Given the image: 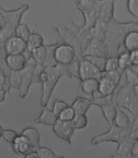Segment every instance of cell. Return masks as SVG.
<instances>
[{
  "label": "cell",
  "instance_id": "obj_1",
  "mask_svg": "<svg viewBox=\"0 0 138 158\" xmlns=\"http://www.w3.org/2000/svg\"><path fill=\"white\" fill-rule=\"evenodd\" d=\"M46 77L42 81V93H41L40 105L42 107L46 106L51 99L55 86L61 77L70 78L67 65L57 64L55 66L46 67Z\"/></svg>",
  "mask_w": 138,
  "mask_h": 158
},
{
  "label": "cell",
  "instance_id": "obj_2",
  "mask_svg": "<svg viewBox=\"0 0 138 158\" xmlns=\"http://www.w3.org/2000/svg\"><path fill=\"white\" fill-rule=\"evenodd\" d=\"M114 102L116 106L129 111L134 119L138 113V98L133 90V86L120 81L114 92Z\"/></svg>",
  "mask_w": 138,
  "mask_h": 158
},
{
  "label": "cell",
  "instance_id": "obj_3",
  "mask_svg": "<svg viewBox=\"0 0 138 158\" xmlns=\"http://www.w3.org/2000/svg\"><path fill=\"white\" fill-rule=\"evenodd\" d=\"M28 4H23L16 9L7 10L0 5V12L3 15L5 24L0 30V42L5 43L8 38L15 35L17 26L20 24L23 15L28 10Z\"/></svg>",
  "mask_w": 138,
  "mask_h": 158
},
{
  "label": "cell",
  "instance_id": "obj_4",
  "mask_svg": "<svg viewBox=\"0 0 138 158\" xmlns=\"http://www.w3.org/2000/svg\"><path fill=\"white\" fill-rule=\"evenodd\" d=\"M75 4L84 18V25L78 28L81 31L90 30L98 20L99 2L97 0H77Z\"/></svg>",
  "mask_w": 138,
  "mask_h": 158
},
{
  "label": "cell",
  "instance_id": "obj_5",
  "mask_svg": "<svg viewBox=\"0 0 138 158\" xmlns=\"http://www.w3.org/2000/svg\"><path fill=\"white\" fill-rule=\"evenodd\" d=\"M131 127L120 128L115 124L110 125V128L107 132L97 135L90 140V144L93 146L100 144L104 142H114L119 144L126 137L131 135Z\"/></svg>",
  "mask_w": 138,
  "mask_h": 158
},
{
  "label": "cell",
  "instance_id": "obj_6",
  "mask_svg": "<svg viewBox=\"0 0 138 158\" xmlns=\"http://www.w3.org/2000/svg\"><path fill=\"white\" fill-rule=\"evenodd\" d=\"M54 57L56 62L61 65H68L77 59L74 48L68 44H57L54 49Z\"/></svg>",
  "mask_w": 138,
  "mask_h": 158
},
{
  "label": "cell",
  "instance_id": "obj_7",
  "mask_svg": "<svg viewBox=\"0 0 138 158\" xmlns=\"http://www.w3.org/2000/svg\"><path fill=\"white\" fill-rule=\"evenodd\" d=\"M75 130V128L72 121H62L57 119L52 126V131L55 135L69 145Z\"/></svg>",
  "mask_w": 138,
  "mask_h": 158
},
{
  "label": "cell",
  "instance_id": "obj_8",
  "mask_svg": "<svg viewBox=\"0 0 138 158\" xmlns=\"http://www.w3.org/2000/svg\"><path fill=\"white\" fill-rule=\"evenodd\" d=\"M36 63L30 64L27 61V65L21 71V82L19 88V97L20 99H24L29 89L33 83V71Z\"/></svg>",
  "mask_w": 138,
  "mask_h": 158
},
{
  "label": "cell",
  "instance_id": "obj_9",
  "mask_svg": "<svg viewBox=\"0 0 138 158\" xmlns=\"http://www.w3.org/2000/svg\"><path fill=\"white\" fill-rule=\"evenodd\" d=\"M104 73L84 58H82L79 61V80H80L89 78H95L99 80L102 77Z\"/></svg>",
  "mask_w": 138,
  "mask_h": 158
},
{
  "label": "cell",
  "instance_id": "obj_10",
  "mask_svg": "<svg viewBox=\"0 0 138 158\" xmlns=\"http://www.w3.org/2000/svg\"><path fill=\"white\" fill-rule=\"evenodd\" d=\"M84 55L108 57V49L107 44L103 40L91 38L83 52V56Z\"/></svg>",
  "mask_w": 138,
  "mask_h": 158
},
{
  "label": "cell",
  "instance_id": "obj_11",
  "mask_svg": "<svg viewBox=\"0 0 138 158\" xmlns=\"http://www.w3.org/2000/svg\"><path fill=\"white\" fill-rule=\"evenodd\" d=\"M12 148L15 153L26 157L32 152L36 151L37 146L31 144L24 136L20 134L12 144Z\"/></svg>",
  "mask_w": 138,
  "mask_h": 158
},
{
  "label": "cell",
  "instance_id": "obj_12",
  "mask_svg": "<svg viewBox=\"0 0 138 158\" xmlns=\"http://www.w3.org/2000/svg\"><path fill=\"white\" fill-rule=\"evenodd\" d=\"M27 48L26 42L16 35H13L6 41L5 50L8 55L22 54Z\"/></svg>",
  "mask_w": 138,
  "mask_h": 158
},
{
  "label": "cell",
  "instance_id": "obj_13",
  "mask_svg": "<svg viewBox=\"0 0 138 158\" xmlns=\"http://www.w3.org/2000/svg\"><path fill=\"white\" fill-rule=\"evenodd\" d=\"M115 0H104L99 2V17L98 21L108 24L114 18Z\"/></svg>",
  "mask_w": 138,
  "mask_h": 158
},
{
  "label": "cell",
  "instance_id": "obj_14",
  "mask_svg": "<svg viewBox=\"0 0 138 158\" xmlns=\"http://www.w3.org/2000/svg\"><path fill=\"white\" fill-rule=\"evenodd\" d=\"M136 139L131 135L126 137L119 143L117 150L111 154V157L114 158L131 157V149Z\"/></svg>",
  "mask_w": 138,
  "mask_h": 158
},
{
  "label": "cell",
  "instance_id": "obj_15",
  "mask_svg": "<svg viewBox=\"0 0 138 158\" xmlns=\"http://www.w3.org/2000/svg\"><path fill=\"white\" fill-rule=\"evenodd\" d=\"M6 62L11 71H22L27 65V60L23 54L8 55L5 58Z\"/></svg>",
  "mask_w": 138,
  "mask_h": 158
},
{
  "label": "cell",
  "instance_id": "obj_16",
  "mask_svg": "<svg viewBox=\"0 0 138 158\" xmlns=\"http://www.w3.org/2000/svg\"><path fill=\"white\" fill-rule=\"evenodd\" d=\"M117 86L118 85L115 81L103 74L102 77L99 80L98 91L104 96L111 95L115 92Z\"/></svg>",
  "mask_w": 138,
  "mask_h": 158
},
{
  "label": "cell",
  "instance_id": "obj_17",
  "mask_svg": "<svg viewBox=\"0 0 138 158\" xmlns=\"http://www.w3.org/2000/svg\"><path fill=\"white\" fill-rule=\"evenodd\" d=\"M42 108V111L38 116V118L35 119V122L37 124L52 127L57 120V116L52 112V110H50L47 106Z\"/></svg>",
  "mask_w": 138,
  "mask_h": 158
},
{
  "label": "cell",
  "instance_id": "obj_18",
  "mask_svg": "<svg viewBox=\"0 0 138 158\" xmlns=\"http://www.w3.org/2000/svg\"><path fill=\"white\" fill-rule=\"evenodd\" d=\"M92 105L93 104L91 100L78 96L70 106L75 110V115H86Z\"/></svg>",
  "mask_w": 138,
  "mask_h": 158
},
{
  "label": "cell",
  "instance_id": "obj_19",
  "mask_svg": "<svg viewBox=\"0 0 138 158\" xmlns=\"http://www.w3.org/2000/svg\"><path fill=\"white\" fill-rule=\"evenodd\" d=\"M123 46L126 51L128 52L138 50V31L128 32L123 40Z\"/></svg>",
  "mask_w": 138,
  "mask_h": 158
},
{
  "label": "cell",
  "instance_id": "obj_20",
  "mask_svg": "<svg viewBox=\"0 0 138 158\" xmlns=\"http://www.w3.org/2000/svg\"><path fill=\"white\" fill-rule=\"evenodd\" d=\"M81 91L87 94L93 95L94 93L98 91L99 89V80L95 78L85 79L80 80Z\"/></svg>",
  "mask_w": 138,
  "mask_h": 158
},
{
  "label": "cell",
  "instance_id": "obj_21",
  "mask_svg": "<svg viewBox=\"0 0 138 158\" xmlns=\"http://www.w3.org/2000/svg\"><path fill=\"white\" fill-rule=\"evenodd\" d=\"M100 108L104 118L108 123V124L111 125L113 124L117 110V106L114 102H108L107 104L103 105Z\"/></svg>",
  "mask_w": 138,
  "mask_h": 158
},
{
  "label": "cell",
  "instance_id": "obj_22",
  "mask_svg": "<svg viewBox=\"0 0 138 158\" xmlns=\"http://www.w3.org/2000/svg\"><path fill=\"white\" fill-rule=\"evenodd\" d=\"M21 134L28 140L31 144L37 147L40 146L41 136L39 131L36 128L30 127H27L22 131Z\"/></svg>",
  "mask_w": 138,
  "mask_h": 158
},
{
  "label": "cell",
  "instance_id": "obj_23",
  "mask_svg": "<svg viewBox=\"0 0 138 158\" xmlns=\"http://www.w3.org/2000/svg\"><path fill=\"white\" fill-rule=\"evenodd\" d=\"M114 124L120 128H130L132 125V121L124 111L117 106L116 115L114 119Z\"/></svg>",
  "mask_w": 138,
  "mask_h": 158
},
{
  "label": "cell",
  "instance_id": "obj_24",
  "mask_svg": "<svg viewBox=\"0 0 138 158\" xmlns=\"http://www.w3.org/2000/svg\"><path fill=\"white\" fill-rule=\"evenodd\" d=\"M48 53V45H44L40 48L35 49L31 52L32 58L37 64L44 66Z\"/></svg>",
  "mask_w": 138,
  "mask_h": 158
},
{
  "label": "cell",
  "instance_id": "obj_25",
  "mask_svg": "<svg viewBox=\"0 0 138 158\" xmlns=\"http://www.w3.org/2000/svg\"><path fill=\"white\" fill-rule=\"evenodd\" d=\"M27 49L29 52H32L35 49L40 48L44 45V38L40 34L37 33H31L30 37L26 41Z\"/></svg>",
  "mask_w": 138,
  "mask_h": 158
},
{
  "label": "cell",
  "instance_id": "obj_26",
  "mask_svg": "<svg viewBox=\"0 0 138 158\" xmlns=\"http://www.w3.org/2000/svg\"><path fill=\"white\" fill-rule=\"evenodd\" d=\"M82 58L87 60L91 62L93 65H95L97 68L99 69L101 71L104 72L106 61L107 57L102 56H95V55H84Z\"/></svg>",
  "mask_w": 138,
  "mask_h": 158
},
{
  "label": "cell",
  "instance_id": "obj_27",
  "mask_svg": "<svg viewBox=\"0 0 138 158\" xmlns=\"http://www.w3.org/2000/svg\"><path fill=\"white\" fill-rule=\"evenodd\" d=\"M119 71L124 72L126 69L131 66L130 52L125 51L117 55Z\"/></svg>",
  "mask_w": 138,
  "mask_h": 158
},
{
  "label": "cell",
  "instance_id": "obj_28",
  "mask_svg": "<svg viewBox=\"0 0 138 158\" xmlns=\"http://www.w3.org/2000/svg\"><path fill=\"white\" fill-rule=\"evenodd\" d=\"M126 82L131 86H136L138 84V73L133 71L130 67H128L124 71Z\"/></svg>",
  "mask_w": 138,
  "mask_h": 158
},
{
  "label": "cell",
  "instance_id": "obj_29",
  "mask_svg": "<svg viewBox=\"0 0 138 158\" xmlns=\"http://www.w3.org/2000/svg\"><path fill=\"white\" fill-rule=\"evenodd\" d=\"M36 152L39 158H64V156H58L55 154L51 148L44 147V146H37Z\"/></svg>",
  "mask_w": 138,
  "mask_h": 158
},
{
  "label": "cell",
  "instance_id": "obj_30",
  "mask_svg": "<svg viewBox=\"0 0 138 158\" xmlns=\"http://www.w3.org/2000/svg\"><path fill=\"white\" fill-rule=\"evenodd\" d=\"M31 34V30L26 24H20L17 26L15 31V35L19 37L24 41H27Z\"/></svg>",
  "mask_w": 138,
  "mask_h": 158
},
{
  "label": "cell",
  "instance_id": "obj_31",
  "mask_svg": "<svg viewBox=\"0 0 138 158\" xmlns=\"http://www.w3.org/2000/svg\"><path fill=\"white\" fill-rule=\"evenodd\" d=\"M8 81L11 88L18 90L21 82V71H11L8 76Z\"/></svg>",
  "mask_w": 138,
  "mask_h": 158
},
{
  "label": "cell",
  "instance_id": "obj_32",
  "mask_svg": "<svg viewBox=\"0 0 138 158\" xmlns=\"http://www.w3.org/2000/svg\"><path fill=\"white\" fill-rule=\"evenodd\" d=\"M113 71H119L117 56L107 57V61H106L104 72H109Z\"/></svg>",
  "mask_w": 138,
  "mask_h": 158
},
{
  "label": "cell",
  "instance_id": "obj_33",
  "mask_svg": "<svg viewBox=\"0 0 138 158\" xmlns=\"http://www.w3.org/2000/svg\"><path fill=\"white\" fill-rule=\"evenodd\" d=\"M72 122L75 129H82L86 127L88 118L86 115H75Z\"/></svg>",
  "mask_w": 138,
  "mask_h": 158
},
{
  "label": "cell",
  "instance_id": "obj_34",
  "mask_svg": "<svg viewBox=\"0 0 138 158\" xmlns=\"http://www.w3.org/2000/svg\"><path fill=\"white\" fill-rule=\"evenodd\" d=\"M75 116V110L73 108L69 106L66 108L62 112H61L58 116V119L62 121H73Z\"/></svg>",
  "mask_w": 138,
  "mask_h": 158
},
{
  "label": "cell",
  "instance_id": "obj_35",
  "mask_svg": "<svg viewBox=\"0 0 138 158\" xmlns=\"http://www.w3.org/2000/svg\"><path fill=\"white\" fill-rule=\"evenodd\" d=\"M68 106H69V105L66 102L56 99V100H55L53 104H52L51 110L58 118L59 115Z\"/></svg>",
  "mask_w": 138,
  "mask_h": 158
},
{
  "label": "cell",
  "instance_id": "obj_36",
  "mask_svg": "<svg viewBox=\"0 0 138 158\" xmlns=\"http://www.w3.org/2000/svg\"><path fill=\"white\" fill-rule=\"evenodd\" d=\"M17 136H18V134L13 130L3 129L2 132V137H3L6 141L11 144L14 142L15 139L17 138Z\"/></svg>",
  "mask_w": 138,
  "mask_h": 158
},
{
  "label": "cell",
  "instance_id": "obj_37",
  "mask_svg": "<svg viewBox=\"0 0 138 158\" xmlns=\"http://www.w3.org/2000/svg\"><path fill=\"white\" fill-rule=\"evenodd\" d=\"M128 12L138 19V0H127Z\"/></svg>",
  "mask_w": 138,
  "mask_h": 158
},
{
  "label": "cell",
  "instance_id": "obj_38",
  "mask_svg": "<svg viewBox=\"0 0 138 158\" xmlns=\"http://www.w3.org/2000/svg\"><path fill=\"white\" fill-rule=\"evenodd\" d=\"M131 65H138V50L130 52Z\"/></svg>",
  "mask_w": 138,
  "mask_h": 158
},
{
  "label": "cell",
  "instance_id": "obj_39",
  "mask_svg": "<svg viewBox=\"0 0 138 158\" xmlns=\"http://www.w3.org/2000/svg\"><path fill=\"white\" fill-rule=\"evenodd\" d=\"M131 157L138 158V140H136L132 146Z\"/></svg>",
  "mask_w": 138,
  "mask_h": 158
},
{
  "label": "cell",
  "instance_id": "obj_40",
  "mask_svg": "<svg viewBox=\"0 0 138 158\" xmlns=\"http://www.w3.org/2000/svg\"><path fill=\"white\" fill-rule=\"evenodd\" d=\"M7 56L5 50V43L0 42V59H4Z\"/></svg>",
  "mask_w": 138,
  "mask_h": 158
},
{
  "label": "cell",
  "instance_id": "obj_41",
  "mask_svg": "<svg viewBox=\"0 0 138 158\" xmlns=\"http://www.w3.org/2000/svg\"><path fill=\"white\" fill-rule=\"evenodd\" d=\"M8 78V76H6L4 71L0 68V83L4 84Z\"/></svg>",
  "mask_w": 138,
  "mask_h": 158
},
{
  "label": "cell",
  "instance_id": "obj_42",
  "mask_svg": "<svg viewBox=\"0 0 138 158\" xmlns=\"http://www.w3.org/2000/svg\"><path fill=\"white\" fill-rule=\"evenodd\" d=\"M6 91L5 90H0V103L2 102L5 99L6 95Z\"/></svg>",
  "mask_w": 138,
  "mask_h": 158
},
{
  "label": "cell",
  "instance_id": "obj_43",
  "mask_svg": "<svg viewBox=\"0 0 138 158\" xmlns=\"http://www.w3.org/2000/svg\"><path fill=\"white\" fill-rule=\"evenodd\" d=\"M5 24V20H4V17L3 16L2 13L0 12V30L4 27V26Z\"/></svg>",
  "mask_w": 138,
  "mask_h": 158
},
{
  "label": "cell",
  "instance_id": "obj_44",
  "mask_svg": "<svg viewBox=\"0 0 138 158\" xmlns=\"http://www.w3.org/2000/svg\"><path fill=\"white\" fill-rule=\"evenodd\" d=\"M25 157H26V158H39L36 151L32 152V153H31L30 154H28V156H26Z\"/></svg>",
  "mask_w": 138,
  "mask_h": 158
},
{
  "label": "cell",
  "instance_id": "obj_45",
  "mask_svg": "<svg viewBox=\"0 0 138 158\" xmlns=\"http://www.w3.org/2000/svg\"><path fill=\"white\" fill-rule=\"evenodd\" d=\"M133 90L135 93H136V95H137V97L138 98V84L133 86Z\"/></svg>",
  "mask_w": 138,
  "mask_h": 158
},
{
  "label": "cell",
  "instance_id": "obj_46",
  "mask_svg": "<svg viewBox=\"0 0 138 158\" xmlns=\"http://www.w3.org/2000/svg\"><path fill=\"white\" fill-rule=\"evenodd\" d=\"M2 131H3V128L2 127L1 124H0V138H1V137H2Z\"/></svg>",
  "mask_w": 138,
  "mask_h": 158
},
{
  "label": "cell",
  "instance_id": "obj_47",
  "mask_svg": "<svg viewBox=\"0 0 138 158\" xmlns=\"http://www.w3.org/2000/svg\"><path fill=\"white\" fill-rule=\"evenodd\" d=\"M97 1H98V2H102V1H104V0H97Z\"/></svg>",
  "mask_w": 138,
  "mask_h": 158
},
{
  "label": "cell",
  "instance_id": "obj_48",
  "mask_svg": "<svg viewBox=\"0 0 138 158\" xmlns=\"http://www.w3.org/2000/svg\"><path fill=\"white\" fill-rule=\"evenodd\" d=\"M136 119H137V120H138V113H137V118H136Z\"/></svg>",
  "mask_w": 138,
  "mask_h": 158
},
{
  "label": "cell",
  "instance_id": "obj_49",
  "mask_svg": "<svg viewBox=\"0 0 138 158\" xmlns=\"http://www.w3.org/2000/svg\"><path fill=\"white\" fill-rule=\"evenodd\" d=\"M77 0H75V2L76 3V2H77Z\"/></svg>",
  "mask_w": 138,
  "mask_h": 158
},
{
  "label": "cell",
  "instance_id": "obj_50",
  "mask_svg": "<svg viewBox=\"0 0 138 158\" xmlns=\"http://www.w3.org/2000/svg\"><path fill=\"white\" fill-rule=\"evenodd\" d=\"M136 140H138V138H137V139H136Z\"/></svg>",
  "mask_w": 138,
  "mask_h": 158
}]
</instances>
